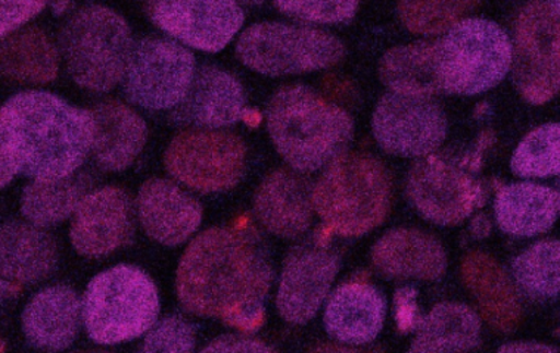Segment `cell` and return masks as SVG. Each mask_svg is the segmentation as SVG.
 <instances>
[{"mask_svg": "<svg viewBox=\"0 0 560 353\" xmlns=\"http://www.w3.org/2000/svg\"><path fill=\"white\" fill-rule=\"evenodd\" d=\"M499 351H558V349L537 343H512L500 348Z\"/></svg>", "mask_w": 560, "mask_h": 353, "instance_id": "cell-37", "label": "cell"}, {"mask_svg": "<svg viewBox=\"0 0 560 353\" xmlns=\"http://www.w3.org/2000/svg\"><path fill=\"white\" fill-rule=\"evenodd\" d=\"M479 0H400L398 11L406 27L418 34H439L459 23Z\"/></svg>", "mask_w": 560, "mask_h": 353, "instance_id": "cell-32", "label": "cell"}, {"mask_svg": "<svg viewBox=\"0 0 560 353\" xmlns=\"http://www.w3.org/2000/svg\"><path fill=\"white\" fill-rule=\"evenodd\" d=\"M559 211L558 191L534 183L502 186L495 196V221L509 236L534 237L549 232Z\"/></svg>", "mask_w": 560, "mask_h": 353, "instance_id": "cell-25", "label": "cell"}, {"mask_svg": "<svg viewBox=\"0 0 560 353\" xmlns=\"http://www.w3.org/2000/svg\"><path fill=\"white\" fill-rule=\"evenodd\" d=\"M559 186H560V183H559ZM559 203H560V191H559Z\"/></svg>", "mask_w": 560, "mask_h": 353, "instance_id": "cell-40", "label": "cell"}, {"mask_svg": "<svg viewBox=\"0 0 560 353\" xmlns=\"http://www.w3.org/2000/svg\"><path fill=\"white\" fill-rule=\"evenodd\" d=\"M273 348L267 346L261 340L248 339L245 336H222L213 340L202 352H271Z\"/></svg>", "mask_w": 560, "mask_h": 353, "instance_id": "cell-36", "label": "cell"}, {"mask_svg": "<svg viewBox=\"0 0 560 353\" xmlns=\"http://www.w3.org/2000/svg\"><path fill=\"white\" fill-rule=\"evenodd\" d=\"M513 83L528 104L542 105L560 93V20L550 5L529 2L517 15Z\"/></svg>", "mask_w": 560, "mask_h": 353, "instance_id": "cell-9", "label": "cell"}, {"mask_svg": "<svg viewBox=\"0 0 560 353\" xmlns=\"http://www.w3.org/2000/svg\"><path fill=\"white\" fill-rule=\"evenodd\" d=\"M2 71L19 82L48 83L57 77V50L40 30H23L3 42Z\"/></svg>", "mask_w": 560, "mask_h": 353, "instance_id": "cell-29", "label": "cell"}, {"mask_svg": "<svg viewBox=\"0 0 560 353\" xmlns=\"http://www.w3.org/2000/svg\"><path fill=\"white\" fill-rule=\"evenodd\" d=\"M481 342V318L468 305L439 304L420 318L410 352H465Z\"/></svg>", "mask_w": 560, "mask_h": 353, "instance_id": "cell-26", "label": "cell"}, {"mask_svg": "<svg viewBox=\"0 0 560 353\" xmlns=\"http://www.w3.org/2000/svg\"><path fill=\"white\" fill-rule=\"evenodd\" d=\"M2 186L23 174L33 180H58L78 172L95 142L89 110L46 92L11 97L0 115Z\"/></svg>", "mask_w": 560, "mask_h": 353, "instance_id": "cell-2", "label": "cell"}, {"mask_svg": "<svg viewBox=\"0 0 560 353\" xmlns=\"http://www.w3.org/2000/svg\"><path fill=\"white\" fill-rule=\"evenodd\" d=\"M512 172L522 178H549L560 174V125L533 130L517 144Z\"/></svg>", "mask_w": 560, "mask_h": 353, "instance_id": "cell-31", "label": "cell"}, {"mask_svg": "<svg viewBox=\"0 0 560 353\" xmlns=\"http://www.w3.org/2000/svg\"><path fill=\"white\" fill-rule=\"evenodd\" d=\"M372 129L385 152L401 158H423L443 144L447 118L432 96L392 92L376 105Z\"/></svg>", "mask_w": 560, "mask_h": 353, "instance_id": "cell-13", "label": "cell"}, {"mask_svg": "<svg viewBox=\"0 0 560 353\" xmlns=\"http://www.w3.org/2000/svg\"><path fill=\"white\" fill-rule=\"evenodd\" d=\"M95 120L93 156L107 172L129 167L147 142L145 121L120 102H102L91 110Z\"/></svg>", "mask_w": 560, "mask_h": 353, "instance_id": "cell-23", "label": "cell"}, {"mask_svg": "<svg viewBox=\"0 0 560 353\" xmlns=\"http://www.w3.org/2000/svg\"><path fill=\"white\" fill-rule=\"evenodd\" d=\"M339 271V255L322 237L292 249L280 272L276 305L291 325H307L329 295Z\"/></svg>", "mask_w": 560, "mask_h": 353, "instance_id": "cell-14", "label": "cell"}, {"mask_svg": "<svg viewBox=\"0 0 560 353\" xmlns=\"http://www.w3.org/2000/svg\"><path fill=\"white\" fill-rule=\"evenodd\" d=\"M434 45L441 92L450 95H481L502 83L512 67L511 38L493 21L460 20Z\"/></svg>", "mask_w": 560, "mask_h": 353, "instance_id": "cell-6", "label": "cell"}, {"mask_svg": "<svg viewBox=\"0 0 560 353\" xmlns=\"http://www.w3.org/2000/svg\"><path fill=\"white\" fill-rule=\"evenodd\" d=\"M91 187L88 174H71L58 180H33L21 196L24 219L37 227H50L68 219Z\"/></svg>", "mask_w": 560, "mask_h": 353, "instance_id": "cell-27", "label": "cell"}, {"mask_svg": "<svg viewBox=\"0 0 560 353\" xmlns=\"http://www.w3.org/2000/svg\"><path fill=\"white\" fill-rule=\"evenodd\" d=\"M314 210L330 232L363 236L384 223L392 207V178L366 153H342L313 189Z\"/></svg>", "mask_w": 560, "mask_h": 353, "instance_id": "cell-4", "label": "cell"}, {"mask_svg": "<svg viewBox=\"0 0 560 353\" xmlns=\"http://www.w3.org/2000/svg\"><path fill=\"white\" fill-rule=\"evenodd\" d=\"M133 40L116 12L89 7L68 21L61 34L62 57L71 79L92 92H108L122 77Z\"/></svg>", "mask_w": 560, "mask_h": 353, "instance_id": "cell-7", "label": "cell"}, {"mask_svg": "<svg viewBox=\"0 0 560 353\" xmlns=\"http://www.w3.org/2000/svg\"><path fill=\"white\" fill-rule=\"evenodd\" d=\"M244 110V91L235 77L215 67H202L195 72L188 95L173 110L172 121L220 129L240 121Z\"/></svg>", "mask_w": 560, "mask_h": 353, "instance_id": "cell-18", "label": "cell"}, {"mask_svg": "<svg viewBox=\"0 0 560 353\" xmlns=\"http://www.w3.org/2000/svg\"><path fill=\"white\" fill-rule=\"evenodd\" d=\"M406 191L416 211L436 225L459 224L486 201V191L470 174L466 158L434 153L410 169Z\"/></svg>", "mask_w": 560, "mask_h": 353, "instance_id": "cell-10", "label": "cell"}, {"mask_svg": "<svg viewBox=\"0 0 560 353\" xmlns=\"http://www.w3.org/2000/svg\"><path fill=\"white\" fill-rule=\"evenodd\" d=\"M2 278L8 286H25L48 278L57 266L55 240L37 225L8 221L2 227Z\"/></svg>", "mask_w": 560, "mask_h": 353, "instance_id": "cell-24", "label": "cell"}, {"mask_svg": "<svg viewBox=\"0 0 560 353\" xmlns=\"http://www.w3.org/2000/svg\"><path fill=\"white\" fill-rule=\"evenodd\" d=\"M276 149L292 169L314 173L342 155L353 139V120L305 86L280 89L267 109Z\"/></svg>", "mask_w": 560, "mask_h": 353, "instance_id": "cell-3", "label": "cell"}, {"mask_svg": "<svg viewBox=\"0 0 560 353\" xmlns=\"http://www.w3.org/2000/svg\"><path fill=\"white\" fill-rule=\"evenodd\" d=\"M387 299L368 282H348L335 289L326 304L324 325L335 342L363 346L375 342L385 325Z\"/></svg>", "mask_w": 560, "mask_h": 353, "instance_id": "cell-17", "label": "cell"}, {"mask_svg": "<svg viewBox=\"0 0 560 353\" xmlns=\"http://www.w3.org/2000/svg\"><path fill=\"white\" fill-rule=\"evenodd\" d=\"M551 10L555 11V14L560 16V0H549Z\"/></svg>", "mask_w": 560, "mask_h": 353, "instance_id": "cell-38", "label": "cell"}, {"mask_svg": "<svg viewBox=\"0 0 560 353\" xmlns=\"http://www.w3.org/2000/svg\"><path fill=\"white\" fill-rule=\"evenodd\" d=\"M46 0H2V36L21 27V25L39 14Z\"/></svg>", "mask_w": 560, "mask_h": 353, "instance_id": "cell-35", "label": "cell"}, {"mask_svg": "<svg viewBox=\"0 0 560 353\" xmlns=\"http://www.w3.org/2000/svg\"><path fill=\"white\" fill-rule=\"evenodd\" d=\"M372 262L388 279L434 282L447 270L443 245L431 234L396 228L382 236L372 249Z\"/></svg>", "mask_w": 560, "mask_h": 353, "instance_id": "cell-21", "label": "cell"}, {"mask_svg": "<svg viewBox=\"0 0 560 353\" xmlns=\"http://www.w3.org/2000/svg\"><path fill=\"white\" fill-rule=\"evenodd\" d=\"M82 305L73 289L52 286L37 293L23 313L27 342L42 351H63L79 334Z\"/></svg>", "mask_w": 560, "mask_h": 353, "instance_id": "cell-22", "label": "cell"}, {"mask_svg": "<svg viewBox=\"0 0 560 353\" xmlns=\"http://www.w3.org/2000/svg\"><path fill=\"white\" fill-rule=\"evenodd\" d=\"M138 214L148 236L160 244L177 246L197 232L202 207L173 181L152 178L140 187Z\"/></svg>", "mask_w": 560, "mask_h": 353, "instance_id": "cell-19", "label": "cell"}, {"mask_svg": "<svg viewBox=\"0 0 560 353\" xmlns=\"http://www.w3.org/2000/svg\"><path fill=\"white\" fill-rule=\"evenodd\" d=\"M156 27L190 48L219 52L244 24L235 0H150Z\"/></svg>", "mask_w": 560, "mask_h": 353, "instance_id": "cell-15", "label": "cell"}, {"mask_svg": "<svg viewBox=\"0 0 560 353\" xmlns=\"http://www.w3.org/2000/svg\"><path fill=\"white\" fill-rule=\"evenodd\" d=\"M382 83L392 92L402 95L432 96L441 92L435 67V45L420 44L398 46L382 58Z\"/></svg>", "mask_w": 560, "mask_h": 353, "instance_id": "cell-28", "label": "cell"}, {"mask_svg": "<svg viewBox=\"0 0 560 353\" xmlns=\"http://www.w3.org/2000/svg\"><path fill=\"white\" fill-rule=\"evenodd\" d=\"M254 210L270 233L283 239H296L312 225V186L296 173L278 169L258 187Z\"/></svg>", "mask_w": 560, "mask_h": 353, "instance_id": "cell-20", "label": "cell"}, {"mask_svg": "<svg viewBox=\"0 0 560 353\" xmlns=\"http://www.w3.org/2000/svg\"><path fill=\"white\" fill-rule=\"evenodd\" d=\"M236 54L252 70L275 77L332 67L341 61L346 48L339 38L322 30L261 23L242 33Z\"/></svg>", "mask_w": 560, "mask_h": 353, "instance_id": "cell-8", "label": "cell"}, {"mask_svg": "<svg viewBox=\"0 0 560 353\" xmlns=\"http://www.w3.org/2000/svg\"><path fill=\"white\" fill-rule=\"evenodd\" d=\"M245 2H248V3H260V2H262V0H245Z\"/></svg>", "mask_w": 560, "mask_h": 353, "instance_id": "cell-39", "label": "cell"}, {"mask_svg": "<svg viewBox=\"0 0 560 353\" xmlns=\"http://www.w3.org/2000/svg\"><path fill=\"white\" fill-rule=\"evenodd\" d=\"M160 313L159 291L145 271L117 266L102 271L88 284L82 316L88 336L95 343L130 342L155 325Z\"/></svg>", "mask_w": 560, "mask_h": 353, "instance_id": "cell-5", "label": "cell"}, {"mask_svg": "<svg viewBox=\"0 0 560 353\" xmlns=\"http://www.w3.org/2000/svg\"><path fill=\"white\" fill-rule=\"evenodd\" d=\"M273 268L257 232L215 227L199 234L177 270V296L189 313L215 318L244 333L265 322Z\"/></svg>", "mask_w": 560, "mask_h": 353, "instance_id": "cell-1", "label": "cell"}, {"mask_svg": "<svg viewBox=\"0 0 560 353\" xmlns=\"http://www.w3.org/2000/svg\"><path fill=\"white\" fill-rule=\"evenodd\" d=\"M513 279L533 301H555L560 296V240H541L512 262Z\"/></svg>", "mask_w": 560, "mask_h": 353, "instance_id": "cell-30", "label": "cell"}, {"mask_svg": "<svg viewBox=\"0 0 560 353\" xmlns=\"http://www.w3.org/2000/svg\"><path fill=\"white\" fill-rule=\"evenodd\" d=\"M195 77L192 54L165 38L136 42L122 89L131 104L147 109H172L188 95Z\"/></svg>", "mask_w": 560, "mask_h": 353, "instance_id": "cell-11", "label": "cell"}, {"mask_svg": "<svg viewBox=\"0 0 560 353\" xmlns=\"http://www.w3.org/2000/svg\"><path fill=\"white\" fill-rule=\"evenodd\" d=\"M71 244L84 257H104L129 245L133 237L131 202L118 187H104L84 196L73 224Z\"/></svg>", "mask_w": 560, "mask_h": 353, "instance_id": "cell-16", "label": "cell"}, {"mask_svg": "<svg viewBox=\"0 0 560 353\" xmlns=\"http://www.w3.org/2000/svg\"><path fill=\"white\" fill-rule=\"evenodd\" d=\"M195 349L194 327L180 317H165L151 329L143 351L145 352H192Z\"/></svg>", "mask_w": 560, "mask_h": 353, "instance_id": "cell-34", "label": "cell"}, {"mask_svg": "<svg viewBox=\"0 0 560 353\" xmlns=\"http://www.w3.org/2000/svg\"><path fill=\"white\" fill-rule=\"evenodd\" d=\"M362 0H275L276 7L292 19L313 24H342L358 12Z\"/></svg>", "mask_w": 560, "mask_h": 353, "instance_id": "cell-33", "label": "cell"}, {"mask_svg": "<svg viewBox=\"0 0 560 353\" xmlns=\"http://www.w3.org/2000/svg\"><path fill=\"white\" fill-rule=\"evenodd\" d=\"M245 146L226 131L189 130L173 139L165 168L185 186L211 193L236 186L245 168Z\"/></svg>", "mask_w": 560, "mask_h": 353, "instance_id": "cell-12", "label": "cell"}]
</instances>
